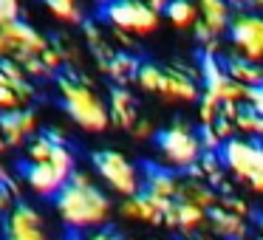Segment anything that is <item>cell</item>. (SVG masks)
I'll return each instance as SVG.
<instances>
[{"label": "cell", "mask_w": 263, "mask_h": 240, "mask_svg": "<svg viewBox=\"0 0 263 240\" xmlns=\"http://www.w3.org/2000/svg\"><path fill=\"white\" fill-rule=\"evenodd\" d=\"M212 68L198 51H184L170 59H142L130 88L139 96H150L161 108L178 113H193L204 99Z\"/></svg>", "instance_id": "1"}, {"label": "cell", "mask_w": 263, "mask_h": 240, "mask_svg": "<svg viewBox=\"0 0 263 240\" xmlns=\"http://www.w3.org/2000/svg\"><path fill=\"white\" fill-rule=\"evenodd\" d=\"M54 209L74 237H88L114 223L119 204H114V195L97 181L88 167H80L54 198Z\"/></svg>", "instance_id": "2"}, {"label": "cell", "mask_w": 263, "mask_h": 240, "mask_svg": "<svg viewBox=\"0 0 263 240\" xmlns=\"http://www.w3.org/2000/svg\"><path fill=\"white\" fill-rule=\"evenodd\" d=\"M80 170L77 155L71 150L68 138L60 130H46L37 133L26 144V155L20 161V175L37 192L40 198H57L60 189L68 184V178Z\"/></svg>", "instance_id": "3"}, {"label": "cell", "mask_w": 263, "mask_h": 240, "mask_svg": "<svg viewBox=\"0 0 263 240\" xmlns=\"http://www.w3.org/2000/svg\"><path fill=\"white\" fill-rule=\"evenodd\" d=\"M147 147L153 153L147 164L164 172H193L212 153L210 138L193 113H178L164 119Z\"/></svg>", "instance_id": "4"}, {"label": "cell", "mask_w": 263, "mask_h": 240, "mask_svg": "<svg viewBox=\"0 0 263 240\" xmlns=\"http://www.w3.org/2000/svg\"><path fill=\"white\" fill-rule=\"evenodd\" d=\"M57 85V96L63 110L68 113V119L80 127L82 133H108L110 127V108H108V96L97 91L91 79L82 74L80 68H65L54 76Z\"/></svg>", "instance_id": "5"}, {"label": "cell", "mask_w": 263, "mask_h": 240, "mask_svg": "<svg viewBox=\"0 0 263 240\" xmlns=\"http://www.w3.org/2000/svg\"><path fill=\"white\" fill-rule=\"evenodd\" d=\"M223 170V189L263 206V138H235L215 147Z\"/></svg>", "instance_id": "6"}, {"label": "cell", "mask_w": 263, "mask_h": 240, "mask_svg": "<svg viewBox=\"0 0 263 240\" xmlns=\"http://www.w3.org/2000/svg\"><path fill=\"white\" fill-rule=\"evenodd\" d=\"M99 23H105L116 48L133 54V43L153 37L164 26V14L150 0H102Z\"/></svg>", "instance_id": "7"}, {"label": "cell", "mask_w": 263, "mask_h": 240, "mask_svg": "<svg viewBox=\"0 0 263 240\" xmlns=\"http://www.w3.org/2000/svg\"><path fill=\"white\" fill-rule=\"evenodd\" d=\"M88 170L97 175V181L114 198H119V204L127 198H136L139 192H144V184H147V175H150L147 161H136L116 147L97 150L91 155V167Z\"/></svg>", "instance_id": "8"}, {"label": "cell", "mask_w": 263, "mask_h": 240, "mask_svg": "<svg viewBox=\"0 0 263 240\" xmlns=\"http://www.w3.org/2000/svg\"><path fill=\"white\" fill-rule=\"evenodd\" d=\"M218 54L263 68V9H235L227 40Z\"/></svg>", "instance_id": "9"}, {"label": "cell", "mask_w": 263, "mask_h": 240, "mask_svg": "<svg viewBox=\"0 0 263 240\" xmlns=\"http://www.w3.org/2000/svg\"><path fill=\"white\" fill-rule=\"evenodd\" d=\"M195 6H198V20L193 31V48L210 63L227 40L235 6L229 0H195Z\"/></svg>", "instance_id": "10"}, {"label": "cell", "mask_w": 263, "mask_h": 240, "mask_svg": "<svg viewBox=\"0 0 263 240\" xmlns=\"http://www.w3.org/2000/svg\"><path fill=\"white\" fill-rule=\"evenodd\" d=\"M255 212L257 206L252 201H246L243 195L232 192V189H223L210 215V229L223 240H246L252 221H255Z\"/></svg>", "instance_id": "11"}, {"label": "cell", "mask_w": 263, "mask_h": 240, "mask_svg": "<svg viewBox=\"0 0 263 240\" xmlns=\"http://www.w3.org/2000/svg\"><path fill=\"white\" fill-rule=\"evenodd\" d=\"M51 48V40L46 34H40L37 29H31L29 23H23L20 17L6 20L0 26V59H14L23 63L29 57H40Z\"/></svg>", "instance_id": "12"}, {"label": "cell", "mask_w": 263, "mask_h": 240, "mask_svg": "<svg viewBox=\"0 0 263 240\" xmlns=\"http://www.w3.org/2000/svg\"><path fill=\"white\" fill-rule=\"evenodd\" d=\"M34 99V85L14 59H0V116L29 108Z\"/></svg>", "instance_id": "13"}, {"label": "cell", "mask_w": 263, "mask_h": 240, "mask_svg": "<svg viewBox=\"0 0 263 240\" xmlns=\"http://www.w3.org/2000/svg\"><path fill=\"white\" fill-rule=\"evenodd\" d=\"M108 108H110V125H114L116 130L127 133V136H133L142 122L153 119V116L144 113L142 102H139V93L133 91L130 85H114L110 88Z\"/></svg>", "instance_id": "14"}, {"label": "cell", "mask_w": 263, "mask_h": 240, "mask_svg": "<svg viewBox=\"0 0 263 240\" xmlns=\"http://www.w3.org/2000/svg\"><path fill=\"white\" fill-rule=\"evenodd\" d=\"M0 234H3V240H48L46 226H43V215L34 206L23 204V201L3 217Z\"/></svg>", "instance_id": "15"}, {"label": "cell", "mask_w": 263, "mask_h": 240, "mask_svg": "<svg viewBox=\"0 0 263 240\" xmlns=\"http://www.w3.org/2000/svg\"><path fill=\"white\" fill-rule=\"evenodd\" d=\"M37 127H40V119L31 108L12 110V113L0 116V133H3L9 147H26L37 136Z\"/></svg>", "instance_id": "16"}, {"label": "cell", "mask_w": 263, "mask_h": 240, "mask_svg": "<svg viewBox=\"0 0 263 240\" xmlns=\"http://www.w3.org/2000/svg\"><path fill=\"white\" fill-rule=\"evenodd\" d=\"M195 20H198V6H195V0H167V6H164V26H167V29H173L176 34L187 37L190 48H193Z\"/></svg>", "instance_id": "17"}, {"label": "cell", "mask_w": 263, "mask_h": 240, "mask_svg": "<svg viewBox=\"0 0 263 240\" xmlns=\"http://www.w3.org/2000/svg\"><path fill=\"white\" fill-rule=\"evenodd\" d=\"M43 9L63 26H85V6L82 0H40Z\"/></svg>", "instance_id": "18"}, {"label": "cell", "mask_w": 263, "mask_h": 240, "mask_svg": "<svg viewBox=\"0 0 263 240\" xmlns=\"http://www.w3.org/2000/svg\"><path fill=\"white\" fill-rule=\"evenodd\" d=\"M17 204H20V187H17V181L6 178V181L0 184V215L6 217Z\"/></svg>", "instance_id": "19"}, {"label": "cell", "mask_w": 263, "mask_h": 240, "mask_svg": "<svg viewBox=\"0 0 263 240\" xmlns=\"http://www.w3.org/2000/svg\"><path fill=\"white\" fill-rule=\"evenodd\" d=\"M85 240H130L127 234H122L119 229H114V226H108V229H99V232H93V234H88Z\"/></svg>", "instance_id": "20"}, {"label": "cell", "mask_w": 263, "mask_h": 240, "mask_svg": "<svg viewBox=\"0 0 263 240\" xmlns=\"http://www.w3.org/2000/svg\"><path fill=\"white\" fill-rule=\"evenodd\" d=\"M246 240H263V206L255 212V221H252V229L246 234Z\"/></svg>", "instance_id": "21"}, {"label": "cell", "mask_w": 263, "mask_h": 240, "mask_svg": "<svg viewBox=\"0 0 263 240\" xmlns=\"http://www.w3.org/2000/svg\"><path fill=\"white\" fill-rule=\"evenodd\" d=\"M181 240H223V237H218L212 229H204V232H195V234H187V237H181Z\"/></svg>", "instance_id": "22"}, {"label": "cell", "mask_w": 263, "mask_h": 240, "mask_svg": "<svg viewBox=\"0 0 263 240\" xmlns=\"http://www.w3.org/2000/svg\"><path fill=\"white\" fill-rule=\"evenodd\" d=\"M235 9H263V0H229Z\"/></svg>", "instance_id": "23"}, {"label": "cell", "mask_w": 263, "mask_h": 240, "mask_svg": "<svg viewBox=\"0 0 263 240\" xmlns=\"http://www.w3.org/2000/svg\"><path fill=\"white\" fill-rule=\"evenodd\" d=\"M3 150H9V144H6V138H3V133H0V153Z\"/></svg>", "instance_id": "24"}, {"label": "cell", "mask_w": 263, "mask_h": 240, "mask_svg": "<svg viewBox=\"0 0 263 240\" xmlns=\"http://www.w3.org/2000/svg\"><path fill=\"white\" fill-rule=\"evenodd\" d=\"M6 178H9V175H6V170H3V164H0V184L6 181Z\"/></svg>", "instance_id": "25"}, {"label": "cell", "mask_w": 263, "mask_h": 240, "mask_svg": "<svg viewBox=\"0 0 263 240\" xmlns=\"http://www.w3.org/2000/svg\"><path fill=\"white\" fill-rule=\"evenodd\" d=\"M71 240H85V237H71Z\"/></svg>", "instance_id": "26"}]
</instances>
